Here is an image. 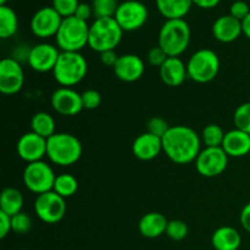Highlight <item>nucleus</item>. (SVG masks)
Here are the masks:
<instances>
[{"label":"nucleus","mask_w":250,"mask_h":250,"mask_svg":"<svg viewBox=\"0 0 250 250\" xmlns=\"http://www.w3.org/2000/svg\"><path fill=\"white\" fill-rule=\"evenodd\" d=\"M161 141L163 151L177 165L193 163L202 150V138L199 134L193 128L183 125L171 126Z\"/></svg>","instance_id":"f257e3e1"},{"label":"nucleus","mask_w":250,"mask_h":250,"mask_svg":"<svg viewBox=\"0 0 250 250\" xmlns=\"http://www.w3.org/2000/svg\"><path fill=\"white\" fill-rule=\"evenodd\" d=\"M190 43V27L185 19L166 20L159 32V46L168 58H178Z\"/></svg>","instance_id":"f03ea898"},{"label":"nucleus","mask_w":250,"mask_h":250,"mask_svg":"<svg viewBox=\"0 0 250 250\" xmlns=\"http://www.w3.org/2000/svg\"><path fill=\"white\" fill-rule=\"evenodd\" d=\"M82 144L80 139L70 133H55L46 139V156L59 166H71L82 156Z\"/></svg>","instance_id":"7ed1b4c3"},{"label":"nucleus","mask_w":250,"mask_h":250,"mask_svg":"<svg viewBox=\"0 0 250 250\" xmlns=\"http://www.w3.org/2000/svg\"><path fill=\"white\" fill-rule=\"evenodd\" d=\"M124 31L114 17L95 19L89 24L88 46L102 54L107 50H115L121 43Z\"/></svg>","instance_id":"20e7f679"},{"label":"nucleus","mask_w":250,"mask_h":250,"mask_svg":"<svg viewBox=\"0 0 250 250\" xmlns=\"http://www.w3.org/2000/svg\"><path fill=\"white\" fill-rule=\"evenodd\" d=\"M88 72V62L81 53L61 51L53 76L61 87L71 88L84 80Z\"/></svg>","instance_id":"39448f33"},{"label":"nucleus","mask_w":250,"mask_h":250,"mask_svg":"<svg viewBox=\"0 0 250 250\" xmlns=\"http://www.w3.org/2000/svg\"><path fill=\"white\" fill-rule=\"evenodd\" d=\"M89 26L88 22L82 21L76 16L66 17L61 22L58 33L55 36L56 45L60 51L80 53L88 45Z\"/></svg>","instance_id":"423d86ee"},{"label":"nucleus","mask_w":250,"mask_h":250,"mask_svg":"<svg viewBox=\"0 0 250 250\" xmlns=\"http://www.w3.org/2000/svg\"><path fill=\"white\" fill-rule=\"evenodd\" d=\"M220 71L219 55L210 49L195 51L187 62L188 78L197 83H209L216 78Z\"/></svg>","instance_id":"0eeeda50"},{"label":"nucleus","mask_w":250,"mask_h":250,"mask_svg":"<svg viewBox=\"0 0 250 250\" xmlns=\"http://www.w3.org/2000/svg\"><path fill=\"white\" fill-rule=\"evenodd\" d=\"M55 178L53 168L43 160L27 164L22 175L24 187L37 195L53 190Z\"/></svg>","instance_id":"6e6552de"},{"label":"nucleus","mask_w":250,"mask_h":250,"mask_svg":"<svg viewBox=\"0 0 250 250\" xmlns=\"http://www.w3.org/2000/svg\"><path fill=\"white\" fill-rule=\"evenodd\" d=\"M34 212L44 224H58L66 214L65 199L54 190L37 195L34 200Z\"/></svg>","instance_id":"1a4fd4ad"},{"label":"nucleus","mask_w":250,"mask_h":250,"mask_svg":"<svg viewBox=\"0 0 250 250\" xmlns=\"http://www.w3.org/2000/svg\"><path fill=\"white\" fill-rule=\"evenodd\" d=\"M148 9L138 0H126L117 7L114 19L124 32H133L142 28L148 20Z\"/></svg>","instance_id":"9d476101"},{"label":"nucleus","mask_w":250,"mask_h":250,"mask_svg":"<svg viewBox=\"0 0 250 250\" xmlns=\"http://www.w3.org/2000/svg\"><path fill=\"white\" fill-rule=\"evenodd\" d=\"M194 163L199 175L208 178L217 177L227 168L229 155L225 153L221 146H216V148L205 146L203 150H200Z\"/></svg>","instance_id":"9b49d317"},{"label":"nucleus","mask_w":250,"mask_h":250,"mask_svg":"<svg viewBox=\"0 0 250 250\" xmlns=\"http://www.w3.org/2000/svg\"><path fill=\"white\" fill-rule=\"evenodd\" d=\"M24 83V72L19 61L5 58L0 61V92L4 95L17 94Z\"/></svg>","instance_id":"f8f14e48"},{"label":"nucleus","mask_w":250,"mask_h":250,"mask_svg":"<svg viewBox=\"0 0 250 250\" xmlns=\"http://www.w3.org/2000/svg\"><path fill=\"white\" fill-rule=\"evenodd\" d=\"M60 49L49 43H39L32 46L27 55V62L29 67L39 73L53 72L58 62Z\"/></svg>","instance_id":"ddd939ff"},{"label":"nucleus","mask_w":250,"mask_h":250,"mask_svg":"<svg viewBox=\"0 0 250 250\" xmlns=\"http://www.w3.org/2000/svg\"><path fill=\"white\" fill-rule=\"evenodd\" d=\"M62 20L53 6H44L32 16L31 31L34 36L42 39L55 37Z\"/></svg>","instance_id":"4468645a"},{"label":"nucleus","mask_w":250,"mask_h":250,"mask_svg":"<svg viewBox=\"0 0 250 250\" xmlns=\"http://www.w3.org/2000/svg\"><path fill=\"white\" fill-rule=\"evenodd\" d=\"M51 107L62 116H76L83 110L82 98L72 88L60 87L50 97Z\"/></svg>","instance_id":"2eb2a0df"},{"label":"nucleus","mask_w":250,"mask_h":250,"mask_svg":"<svg viewBox=\"0 0 250 250\" xmlns=\"http://www.w3.org/2000/svg\"><path fill=\"white\" fill-rule=\"evenodd\" d=\"M17 155L27 164L42 161L46 156V139L29 131L22 134L16 144Z\"/></svg>","instance_id":"dca6fc26"},{"label":"nucleus","mask_w":250,"mask_h":250,"mask_svg":"<svg viewBox=\"0 0 250 250\" xmlns=\"http://www.w3.org/2000/svg\"><path fill=\"white\" fill-rule=\"evenodd\" d=\"M112 70L120 81L132 83L141 80L146 66H144V61L136 54H125V55L119 56V60L115 63Z\"/></svg>","instance_id":"f3484780"},{"label":"nucleus","mask_w":250,"mask_h":250,"mask_svg":"<svg viewBox=\"0 0 250 250\" xmlns=\"http://www.w3.org/2000/svg\"><path fill=\"white\" fill-rule=\"evenodd\" d=\"M163 151V141L149 132L139 134L132 143V153L138 160L150 161Z\"/></svg>","instance_id":"a211bd4d"},{"label":"nucleus","mask_w":250,"mask_h":250,"mask_svg":"<svg viewBox=\"0 0 250 250\" xmlns=\"http://www.w3.org/2000/svg\"><path fill=\"white\" fill-rule=\"evenodd\" d=\"M212 36L216 41L221 43H232L239 38L243 29H242V21L234 19L231 15H224L215 20L212 23Z\"/></svg>","instance_id":"6ab92c4d"},{"label":"nucleus","mask_w":250,"mask_h":250,"mask_svg":"<svg viewBox=\"0 0 250 250\" xmlns=\"http://www.w3.org/2000/svg\"><path fill=\"white\" fill-rule=\"evenodd\" d=\"M221 148L229 158H243L250 153V134L238 128L231 129L225 134Z\"/></svg>","instance_id":"aec40b11"},{"label":"nucleus","mask_w":250,"mask_h":250,"mask_svg":"<svg viewBox=\"0 0 250 250\" xmlns=\"http://www.w3.org/2000/svg\"><path fill=\"white\" fill-rule=\"evenodd\" d=\"M160 78L167 87H180L187 75V65L180 58H167L159 68Z\"/></svg>","instance_id":"412c9836"},{"label":"nucleus","mask_w":250,"mask_h":250,"mask_svg":"<svg viewBox=\"0 0 250 250\" xmlns=\"http://www.w3.org/2000/svg\"><path fill=\"white\" fill-rule=\"evenodd\" d=\"M167 224L168 221L166 220V217L160 212H148L139 220V233L149 239L158 238V237L165 234Z\"/></svg>","instance_id":"4be33fe9"},{"label":"nucleus","mask_w":250,"mask_h":250,"mask_svg":"<svg viewBox=\"0 0 250 250\" xmlns=\"http://www.w3.org/2000/svg\"><path fill=\"white\" fill-rule=\"evenodd\" d=\"M241 243V234L231 226L219 227L211 236V244L215 250H238Z\"/></svg>","instance_id":"5701e85b"},{"label":"nucleus","mask_w":250,"mask_h":250,"mask_svg":"<svg viewBox=\"0 0 250 250\" xmlns=\"http://www.w3.org/2000/svg\"><path fill=\"white\" fill-rule=\"evenodd\" d=\"M159 12L166 20L185 19L193 5V0H155Z\"/></svg>","instance_id":"b1692460"},{"label":"nucleus","mask_w":250,"mask_h":250,"mask_svg":"<svg viewBox=\"0 0 250 250\" xmlns=\"http://www.w3.org/2000/svg\"><path fill=\"white\" fill-rule=\"evenodd\" d=\"M23 197L21 192L14 187H6L0 194V211L9 216L19 214L23 209Z\"/></svg>","instance_id":"393cba45"},{"label":"nucleus","mask_w":250,"mask_h":250,"mask_svg":"<svg viewBox=\"0 0 250 250\" xmlns=\"http://www.w3.org/2000/svg\"><path fill=\"white\" fill-rule=\"evenodd\" d=\"M55 120L50 114L45 111H39L34 114L31 119V131L38 136L48 139L56 133Z\"/></svg>","instance_id":"a878e982"},{"label":"nucleus","mask_w":250,"mask_h":250,"mask_svg":"<svg viewBox=\"0 0 250 250\" xmlns=\"http://www.w3.org/2000/svg\"><path fill=\"white\" fill-rule=\"evenodd\" d=\"M19 28L16 12L7 5L0 6V38L7 39L14 36Z\"/></svg>","instance_id":"bb28decb"},{"label":"nucleus","mask_w":250,"mask_h":250,"mask_svg":"<svg viewBox=\"0 0 250 250\" xmlns=\"http://www.w3.org/2000/svg\"><path fill=\"white\" fill-rule=\"evenodd\" d=\"M53 190L63 199L73 197L78 190L77 178L70 173H61V175L56 176Z\"/></svg>","instance_id":"cd10ccee"},{"label":"nucleus","mask_w":250,"mask_h":250,"mask_svg":"<svg viewBox=\"0 0 250 250\" xmlns=\"http://www.w3.org/2000/svg\"><path fill=\"white\" fill-rule=\"evenodd\" d=\"M225 132L219 125L210 124L205 126L202 132V143L205 144L208 148H216V146H222L225 139Z\"/></svg>","instance_id":"c85d7f7f"},{"label":"nucleus","mask_w":250,"mask_h":250,"mask_svg":"<svg viewBox=\"0 0 250 250\" xmlns=\"http://www.w3.org/2000/svg\"><path fill=\"white\" fill-rule=\"evenodd\" d=\"M119 5L117 0H93V16H94V19L115 17Z\"/></svg>","instance_id":"c756f323"},{"label":"nucleus","mask_w":250,"mask_h":250,"mask_svg":"<svg viewBox=\"0 0 250 250\" xmlns=\"http://www.w3.org/2000/svg\"><path fill=\"white\" fill-rule=\"evenodd\" d=\"M233 122L236 128L250 134V102L243 103L237 107L233 115Z\"/></svg>","instance_id":"7c9ffc66"},{"label":"nucleus","mask_w":250,"mask_h":250,"mask_svg":"<svg viewBox=\"0 0 250 250\" xmlns=\"http://www.w3.org/2000/svg\"><path fill=\"white\" fill-rule=\"evenodd\" d=\"M166 236L175 242L183 241L188 234V226L182 220H171L166 227Z\"/></svg>","instance_id":"2f4dec72"},{"label":"nucleus","mask_w":250,"mask_h":250,"mask_svg":"<svg viewBox=\"0 0 250 250\" xmlns=\"http://www.w3.org/2000/svg\"><path fill=\"white\" fill-rule=\"evenodd\" d=\"M32 229V219L27 212L21 211L11 216V229L16 234H26Z\"/></svg>","instance_id":"473e14b6"},{"label":"nucleus","mask_w":250,"mask_h":250,"mask_svg":"<svg viewBox=\"0 0 250 250\" xmlns=\"http://www.w3.org/2000/svg\"><path fill=\"white\" fill-rule=\"evenodd\" d=\"M78 5H80L78 0H53L51 6L62 19H66V17H71L75 15Z\"/></svg>","instance_id":"72a5a7b5"},{"label":"nucleus","mask_w":250,"mask_h":250,"mask_svg":"<svg viewBox=\"0 0 250 250\" xmlns=\"http://www.w3.org/2000/svg\"><path fill=\"white\" fill-rule=\"evenodd\" d=\"M170 127L171 126H168L167 121L165 119L160 116H154L146 124V132L163 139V137L170 129Z\"/></svg>","instance_id":"f704fd0d"},{"label":"nucleus","mask_w":250,"mask_h":250,"mask_svg":"<svg viewBox=\"0 0 250 250\" xmlns=\"http://www.w3.org/2000/svg\"><path fill=\"white\" fill-rule=\"evenodd\" d=\"M81 98H82L83 109L85 110H95L102 103V95L95 89L84 90L81 94Z\"/></svg>","instance_id":"c9c22d12"},{"label":"nucleus","mask_w":250,"mask_h":250,"mask_svg":"<svg viewBox=\"0 0 250 250\" xmlns=\"http://www.w3.org/2000/svg\"><path fill=\"white\" fill-rule=\"evenodd\" d=\"M249 14L250 7L244 0H236V1H232L231 6H229V15H231V16L239 20V21H243Z\"/></svg>","instance_id":"e433bc0d"},{"label":"nucleus","mask_w":250,"mask_h":250,"mask_svg":"<svg viewBox=\"0 0 250 250\" xmlns=\"http://www.w3.org/2000/svg\"><path fill=\"white\" fill-rule=\"evenodd\" d=\"M168 56L166 55L165 51L160 48V46H154L150 50L148 51V55H146V60H148L149 65L154 66V67L160 68L163 66V63L165 62L166 59Z\"/></svg>","instance_id":"4c0bfd02"},{"label":"nucleus","mask_w":250,"mask_h":250,"mask_svg":"<svg viewBox=\"0 0 250 250\" xmlns=\"http://www.w3.org/2000/svg\"><path fill=\"white\" fill-rule=\"evenodd\" d=\"M77 19L82 20V21L88 22V20L93 16V9L92 4H87V2H80V5L77 6L75 15Z\"/></svg>","instance_id":"58836bf2"},{"label":"nucleus","mask_w":250,"mask_h":250,"mask_svg":"<svg viewBox=\"0 0 250 250\" xmlns=\"http://www.w3.org/2000/svg\"><path fill=\"white\" fill-rule=\"evenodd\" d=\"M11 229V216L0 211V238L4 239Z\"/></svg>","instance_id":"ea45409f"},{"label":"nucleus","mask_w":250,"mask_h":250,"mask_svg":"<svg viewBox=\"0 0 250 250\" xmlns=\"http://www.w3.org/2000/svg\"><path fill=\"white\" fill-rule=\"evenodd\" d=\"M117 60H119V55L115 53V50H107L100 54V61H102V63L105 66H109V67L114 68Z\"/></svg>","instance_id":"a19ab883"},{"label":"nucleus","mask_w":250,"mask_h":250,"mask_svg":"<svg viewBox=\"0 0 250 250\" xmlns=\"http://www.w3.org/2000/svg\"><path fill=\"white\" fill-rule=\"evenodd\" d=\"M239 221H241V225L244 229V231L250 233V202L248 204L244 205L243 209H242L241 215H239Z\"/></svg>","instance_id":"79ce46f5"},{"label":"nucleus","mask_w":250,"mask_h":250,"mask_svg":"<svg viewBox=\"0 0 250 250\" xmlns=\"http://www.w3.org/2000/svg\"><path fill=\"white\" fill-rule=\"evenodd\" d=\"M221 0H193V5L200 7V9H212V7L217 6Z\"/></svg>","instance_id":"37998d69"},{"label":"nucleus","mask_w":250,"mask_h":250,"mask_svg":"<svg viewBox=\"0 0 250 250\" xmlns=\"http://www.w3.org/2000/svg\"><path fill=\"white\" fill-rule=\"evenodd\" d=\"M242 29H243L244 36L250 39V14L242 21Z\"/></svg>","instance_id":"c03bdc74"},{"label":"nucleus","mask_w":250,"mask_h":250,"mask_svg":"<svg viewBox=\"0 0 250 250\" xmlns=\"http://www.w3.org/2000/svg\"><path fill=\"white\" fill-rule=\"evenodd\" d=\"M7 0H0V6H2V5H6Z\"/></svg>","instance_id":"a18cd8bd"},{"label":"nucleus","mask_w":250,"mask_h":250,"mask_svg":"<svg viewBox=\"0 0 250 250\" xmlns=\"http://www.w3.org/2000/svg\"><path fill=\"white\" fill-rule=\"evenodd\" d=\"M232 1H236V0H232Z\"/></svg>","instance_id":"49530a36"}]
</instances>
